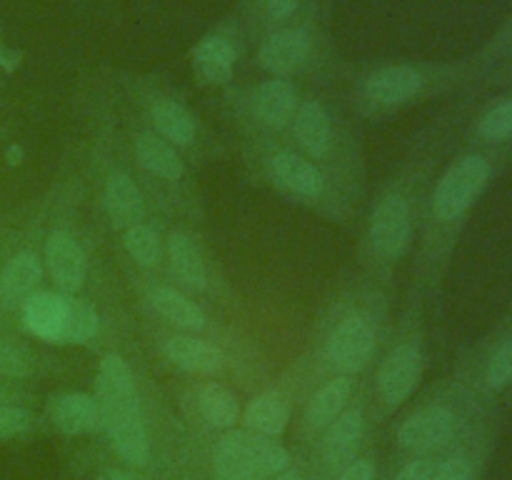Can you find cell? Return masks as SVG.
I'll use <instances>...</instances> for the list:
<instances>
[{"label": "cell", "instance_id": "cell-10", "mask_svg": "<svg viewBox=\"0 0 512 480\" xmlns=\"http://www.w3.org/2000/svg\"><path fill=\"white\" fill-rule=\"evenodd\" d=\"M40 275L43 270H40V260L35 258V253L23 250L15 255L0 273V308H20L33 295L35 285L40 283Z\"/></svg>", "mask_w": 512, "mask_h": 480}, {"label": "cell", "instance_id": "cell-6", "mask_svg": "<svg viewBox=\"0 0 512 480\" xmlns=\"http://www.w3.org/2000/svg\"><path fill=\"white\" fill-rule=\"evenodd\" d=\"M420 370H423V360L415 345H400L380 370V393L388 400V405L403 403L420 380Z\"/></svg>", "mask_w": 512, "mask_h": 480}, {"label": "cell", "instance_id": "cell-13", "mask_svg": "<svg viewBox=\"0 0 512 480\" xmlns=\"http://www.w3.org/2000/svg\"><path fill=\"white\" fill-rule=\"evenodd\" d=\"M50 418H53L55 428H60L68 435L90 433V430L100 425L98 400L85 393H65L53 400Z\"/></svg>", "mask_w": 512, "mask_h": 480}, {"label": "cell", "instance_id": "cell-39", "mask_svg": "<svg viewBox=\"0 0 512 480\" xmlns=\"http://www.w3.org/2000/svg\"><path fill=\"white\" fill-rule=\"evenodd\" d=\"M113 480H140V478H135V475H130V473H123V470H115Z\"/></svg>", "mask_w": 512, "mask_h": 480}, {"label": "cell", "instance_id": "cell-25", "mask_svg": "<svg viewBox=\"0 0 512 480\" xmlns=\"http://www.w3.org/2000/svg\"><path fill=\"white\" fill-rule=\"evenodd\" d=\"M198 403H200V413H203V418L208 420L210 425H215V428H230V425L238 420V400H235V395L230 393L225 385L220 383H208L203 385V390H200L198 395Z\"/></svg>", "mask_w": 512, "mask_h": 480}, {"label": "cell", "instance_id": "cell-28", "mask_svg": "<svg viewBox=\"0 0 512 480\" xmlns=\"http://www.w3.org/2000/svg\"><path fill=\"white\" fill-rule=\"evenodd\" d=\"M95 333H98V313L83 300L68 298V313H65L60 343H88Z\"/></svg>", "mask_w": 512, "mask_h": 480}, {"label": "cell", "instance_id": "cell-2", "mask_svg": "<svg viewBox=\"0 0 512 480\" xmlns=\"http://www.w3.org/2000/svg\"><path fill=\"white\" fill-rule=\"evenodd\" d=\"M288 453L253 430H235L218 443L213 455L218 480H265L288 468Z\"/></svg>", "mask_w": 512, "mask_h": 480}, {"label": "cell", "instance_id": "cell-20", "mask_svg": "<svg viewBox=\"0 0 512 480\" xmlns=\"http://www.w3.org/2000/svg\"><path fill=\"white\" fill-rule=\"evenodd\" d=\"M245 425H248V430L265 435V438L280 435L288 425V403L278 393L258 395L245 410Z\"/></svg>", "mask_w": 512, "mask_h": 480}, {"label": "cell", "instance_id": "cell-5", "mask_svg": "<svg viewBox=\"0 0 512 480\" xmlns=\"http://www.w3.org/2000/svg\"><path fill=\"white\" fill-rule=\"evenodd\" d=\"M373 245L385 258H398L410 238V210L400 195H388L380 200L373 215Z\"/></svg>", "mask_w": 512, "mask_h": 480}, {"label": "cell", "instance_id": "cell-22", "mask_svg": "<svg viewBox=\"0 0 512 480\" xmlns=\"http://www.w3.org/2000/svg\"><path fill=\"white\" fill-rule=\"evenodd\" d=\"M195 65L203 73V78L208 83H228L230 75H233L235 65V53L230 48L228 40L223 38H205L203 43L195 50Z\"/></svg>", "mask_w": 512, "mask_h": 480}, {"label": "cell", "instance_id": "cell-33", "mask_svg": "<svg viewBox=\"0 0 512 480\" xmlns=\"http://www.w3.org/2000/svg\"><path fill=\"white\" fill-rule=\"evenodd\" d=\"M30 425V415L18 405L0 403V438H13L20 435Z\"/></svg>", "mask_w": 512, "mask_h": 480}, {"label": "cell", "instance_id": "cell-35", "mask_svg": "<svg viewBox=\"0 0 512 480\" xmlns=\"http://www.w3.org/2000/svg\"><path fill=\"white\" fill-rule=\"evenodd\" d=\"M433 465L425 463V460H415V463L405 465L403 470H400L398 480H430L433 478Z\"/></svg>", "mask_w": 512, "mask_h": 480}, {"label": "cell", "instance_id": "cell-18", "mask_svg": "<svg viewBox=\"0 0 512 480\" xmlns=\"http://www.w3.org/2000/svg\"><path fill=\"white\" fill-rule=\"evenodd\" d=\"M168 255L170 268H173L175 278L183 285L193 290L205 288V263L200 258V250L195 248L193 240L183 233H170L168 240Z\"/></svg>", "mask_w": 512, "mask_h": 480}, {"label": "cell", "instance_id": "cell-1", "mask_svg": "<svg viewBox=\"0 0 512 480\" xmlns=\"http://www.w3.org/2000/svg\"><path fill=\"white\" fill-rule=\"evenodd\" d=\"M98 408L100 423L108 428L115 450L128 463H148V435L140 420L138 395H135L133 373L118 355H105L98 375Z\"/></svg>", "mask_w": 512, "mask_h": 480}, {"label": "cell", "instance_id": "cell-24", "mask_svg": "<svg viewBox=\"0 0 512 480\" xmlns=\"http://www.w3.org/2000/svg\"><path fill=\"white\" fill-rule=\"evenodd\" d=\"M360 433H363V418H360L358 410H350V413H345L343 418L330 428L323 445L325 460H328L330 465L345 463V460L355 453V448H358Z\"/></svg>", "mask_w": 512, "mask_h": 480}, {"label": "cell", "instance_id": "cell-16", "mask_svg": "<svg viewBox=\"0 0 512 480\" xmlns=\"http://www.w3.org/2000/svg\"><path fill=\"white\" fill-rule=\"evenodd\" d=\"M105 210L118 228H133L143 218V198L125 173H113L105 185Z\"/></svg>", "mask_w": 512, "mask_h": 480}, {"label": "cell", "instance_id": "cell-23", "mask_svg": "<svg viewBox=\"0 0 512 480\" xmlns=\"http://www.w3.org/2000/svg\"><path fill=\"white\" fill-rule=\"evenodd\" d=\"M350 395V380L335 378L325 383L318 393L313 395L308 405V423L310 428H328L343 410L345 400Z\"/></svg>", "mask_w": 512, "mask_h": 480}, {"label": "cell", "instance_id": "cell-4", "mask_svg": "<svg viewBox=\"0 0 512 480\" xmlns=\"http://www.w3.org/2000/svg\"><path fill=\"white\" fill-rule=\"evenodd\" d=\"M373 345L375 333L370 320L365 315H350L330 335L328 358L335 368L345 370V373H353V370H360L368 363L370 353H373Z\"/></svg>", "mask_w": 512, "mask_h": 480}, {"label": "cell", "instance_id": "cell-27", "mask_svg": "<svg viewBox=\"0 0 512 480\" xmlns=\"http://www.w3.org/2000/svg\"><path fill=\"white\" fill-rule=\"evenodd\" d=\"M153 120L155 128L160 130V135H165L170 143L188 145L190 140H193L195 123L183 105L173 103V100H160L153 108Z\"/></svg>", "mask_w": 512, "mask_h": 480}, {"label": "cell", "instance_id": "cell-41", "mask_svg": "<svg viewBox=\"0 0 512 480\" xmlns=\"http://www.w3.org/2000/svg\"><path fill=\"white\" fill-rule=\"evenodd\" d=\"M98 480H105V478H98Z\"/></svg>", "mask_w": 512, "mask_h": 480}, {"label": "cell", "instance_id": "cell-14", "mask_svg": "<svg viewBox=\"0 0 512 480\" xmlns=\"http://www.w3.org/2000/svg\"><path fill=\"white\" fill-rule=\"evenodd\" d=\"M163 350L168 360H173L178 368L188 370V373L215 375L223 370V353L203 340L190 338V335H173Z\"/></svg>", "mask_w": 512, "mask_h": 480}, {"label": "cell", "instance_id": "cell-12", "mask_svg": "<svg viewBox=\"0 0 512 480\" xmlns=\"http://www.w3.org/2000/svg\"><path fill=\"white\" fill-rule=\"evenodd\" d=\"M310 40L303 30H280L270 35L260 48L258 60L265 70L275 75L293 73L305 58H308Z\"/></svg>", "mask_w": 512, "mask_h": 480}, {"label": "cell", "instance_id": "cell-11", "mask_svg": "<svg viewBox=\"0 0 512 480\" xmlns=\"http://www.w3.org/2000/svg\"><path fill=\"white\" fill-rule=\"evenodd\" d=\"M270 175L280 188L303 198H318L323 193V175L313 163L295 153H278L270 158Z\"/></svg>", "mask_w": 512, "mask_h": 480}, {"label": "cell", "instance_id": "cell-26", "mask_svg": "<svg viewBox=\"0 0 512 480\" xmlns=\"http://www.w3.org/2000/svg\"><path fill=\"white\" fill-rule=\"evenodd\" d=\"M138 158L143 168L165 180H178L183 175V163L175 155V150L155 135H143L138 140Z\"/></svg>", "mask_w": 512, "mask_h": 480}, {"label": "cell", "instance_id": "cell-37", "mask_svg": "<svg viewBox=\"0 0 512 480\" xmlns=\"http://www.w3.org/2000/svg\"><path fill=\"white\" fill-rule=\"evenodd\" d=\"M265 10H268V15H273V18H288L290 13L295 10V5H298V0H263Z\"/></svg>", "mask_w": 512, "mask_h": 480}, {"label": "cell", "instance_id": "cell-17", "mask_svg": "<svg viewBox=\"0 0 512 480\" xmlns=\"http://www.w3.org/2000/svg\"><path fill=\"white\" fill-rule=\"evenodd\" d=\"M295 138L315 158H323L330 145V120L318 100H310L295 115Z\"/></svg>", "mask_w": 512, "mask_h": 480}, {"label": "cell", "instance_id": "cell-38", "mask_svg": "<svg viewBox=\"0 0 512 480\" xmlns=\"http://www.w3.org/2000/svg\"><path fill=\"white\" fill-rule=\"evenodd\" d=\"M275 480H300V475L295 470H288V473H280L275 475Z\"/></svg>", "mask_w": 512, "mask_h": 480}, {"label": "cell", "instance_id": "cell-34", "mask_svg": "<svg viewBox=\"0 0 512 480\" xmlns=\"http://www.w3.org/2000/svg\"><path fill=\"white\" fill-rule=\"evenodd\" d=\"M473 478V470L465 458H450L443 465L433 470V478L430 480H470Z\"/></svg>", "mask_w": 512, "mask_h": 480}, {"label": "cell", "instance_id": "cell-30", "mask_svg": "<svg viewBox=\"0 0 512 480\" xmlns=\"http://www.w3.org/2000/svg\"><path fill=\"white\" fill-rule=\"evenodd\" d=\"M480 133L488 140H508L512 138V98L505 103L495 105L480 120Z\"/></svg>", "mask_w": 512, "mask_h": 480}, {"label": "cell", "instance_id": "cell-40", "mask_svg": "<svg viewBox=\"0 0 512 480\" xmlns=\"http://www.w3.org/2000/svg\"><path fill=\"white\" fill-rule=\"evenodd\" d=\"M3 398H5V395H3V390H0V403H3Z\"/></svg>", "mask_w": 512, "mask_h": 480}, {"label": "cell", "instance_id": "cell-7", "mask_svg": "<svg viewBox=\"0 0 512 480\" xmlns=\"http://www.w3.org/2000/svg\"><path fill=\"white\" fill-rule=\"evenodd\" d=\"M45 258H48L50 273L60 290L65 293L80 290L85 280V253L73 235L63 233V230L50 235L48 245H45Z\"/></svg>", "mask_w": 512, "mask_h": 480}, {"label": "cell", "instance_id": "cell-36", "mask_svg": "<svg viewBox=\"0 0 512 480\" xmlns=\"http://www.w3.org/2000/svg\"><path fill=\"white\" fill-rule=\"evenodd\" d=\"M340 480H373V465L365 463V460H358V463L345 468V473L340 475Z\"/></svg>", "mask_w": 512, "mask_h": 480}, {"label": "cell", "instance_id": "cell-9", "mask_svg": "<svg viewBox=\"0 0 512 480\" xmlns=\"http://www.w3.org/2000/svg\"><path fill=\"white\" fill-rule=\"evenodd\" d=\"M65 313H68V295L48 293V290L33 293L23 303V320L30 333L50 343H60Z\"/></svg>", "mask_w": 512, "mask_h": 480}, {"label": "cell", "instance_id": "cell-3", "mask_svg": "<svg viewBox=\"0 0 512 480\" xmlns=\"http://www.w3.org/2000/svg\"><path fill=\"white\" fill-rule=\"evenodd\" d=\"M490 178V163L480 155H468L458 160L435 190V213L443 220H453L463 215L470 205L483 193Z\"/></svg>", "mask_w": 512, "mask_h": 480}, {"label": "cell", "instance_id": "cell-15", "mask_svg": "<svg viewBox=\"0 0 512 480\" xmlns=\"http://www.w3.org/2000/svg\"><path fill=\"white\" fill-rule=\"evenodd\" d=\"M420 88H423V75L415 68H405V65L378 70L375 75H370L368 85H365L370 98L385 105L405 103L413 95H418Z\"/></svg>", "mask_w": 512, "mask_h": 480}, {"label": "cell", "instance_id": "cell-8", "mask_svg": "<svg viewBox=\"0 0 512 480\" xmlns=\"http://www.w3.org/2000/svg\"><path fill=\"white\" fill-rule=\"evenodd\" d=\"M450 433H453V413L448 408H440V405H430V408L410 415L400 425L398 438L405 448L428 450L448 440Z\"/></svg>", "mask_w": 512, "mask_h": 480}, {"label": "cell", "instance_id": "cell-31", "mask_svg": "<svg viewBox=\"0 0 512 480\" xmlns=\"http://www.w3.org/2000/svg\"><path fill=\"white\" fill-rule=\"evenodd\" d=\"M512 383V340L493 355L488 365V385L493 390H503Z\"/></svg>", "mask_w": 512, "mask_h": 480}, {"label": "cell", "instance_id": "cell-29", "mask_svg": "<svg viewBox=\"0 0 512 480\" xmlns=\"http://www.w3.org/2000/svg\"><path fill=\"white\" fill-rule=\"evenodd\" d=\"M125 248L140 265H155L160 258L158 235L150 228H145V225H133L125 233Z\"/></svg>", "mask_w": 512, "mask_h": 480}, {"label": "cell", "instance_id": "cell-32", "mask_svg": "<svg viewBox=\"0 0 512 480\" xmlns=\"http://www.w3.org/2000/svg\"><path fill=\"white\" fill-rule=\"evenodd\" d=\"M30 370V360L18 345L0 340V375L5 378H23Z\"/></svg>", "mask_w": 512, "mask_h": 480}, {"label": "cell", "instance_id": "cell-19", "mask_svg": "<svg viewBox=\"0 0 512 480\" xmlns=\"http://www.w3.org/2000/svg\"><path fill=\"white\" fill-rule=\"evenodd\" d=\"M150 305L163 315L165 320H170L173 325L185 330H203L205 328V313L193 303V300L185 298L183 293L173 288H155L150 290Z\"/></svg>", "mask_w": 512, "mask_h": 480}, {"label": "cell", "instance_id": "cell-21", "mask_svg": "<svg viewBox=\"0 0 512 480\" xmlns=\"http://www.w3.org/2000/svg\"><path fill=\"white\" fill-rule=\"evenodd\" d=\"M255 110L268 125H283L295 110V88L288 80H268L255 93Z\"/></svg>", "mask_w": 512, "mask_h": 480}]
</instances>
